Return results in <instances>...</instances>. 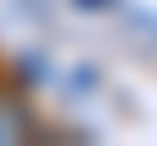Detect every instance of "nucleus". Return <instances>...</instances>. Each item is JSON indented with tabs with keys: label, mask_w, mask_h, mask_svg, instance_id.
Here are the masks:
<instances>
[{
	"label": "nucleus",
	"mask_w": 157,
	"mask_h": 146,
	"mask_svg": "<svg viewBox=\"0 0 157 146\" xmlns=\"http://www.w3.org/2000/svg\"><path fill=\"white\" fill-rule=\"evenodd\" d=\"M28 135H34L28 112H23V107H11V101L0 96V146H17V140H28Z\"/></svg>",
	"instance_id": "f257e3e1"
}]
</instances>
